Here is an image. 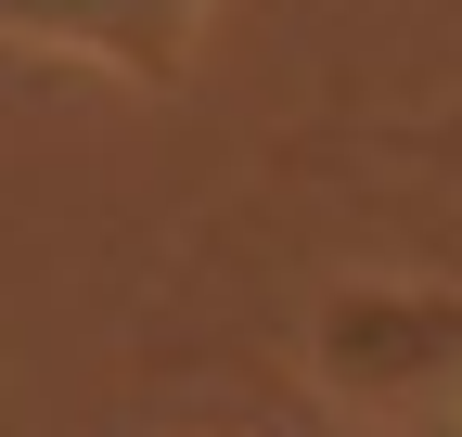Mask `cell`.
Masks as SVG:
<instances>
[{"instance_id":"obj_1","label":"cell","mask_w":462,"mask_h":437,"mask_svg":"<svg viewBox=\"0 0 462 437\" xmlns=\"http://www.w3.org/2000/svg\"><path fill=\"white\" fill-rule=\"evenodd\" d=\"M309 360H321L334 399H411V386H437V373H462V296L449 284H385V270H360V284L321 296Z\"/></svg>"},{"instance_id":"obj_2","label":"cell","mask_w":462,"mask_h":437,"mask_svg":"<svg viewBox=\"0 0 462 437\" xmlns=\"http://www.w3.org/2000/svg\"><path fill=\"white\" fill-rule=\"evenodd\" d=\"M206 0H0V39L14 51H65V65H103L129 90H180Z\"/></svg>"},{"instance_id":"obj_3","label":"cell","mask_w":462,"mask_h":437,"mask_svg":"<svg viewBox=\"0 0 462 437\" xmlns=\"http://www.w3.org/2000/svg\"><path fill=\"white\" fill-rule=\"evenodd\" d=\"M449 142H462V116H449Z\"/></svg>"}]
</instances>
